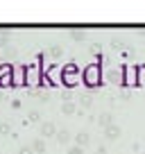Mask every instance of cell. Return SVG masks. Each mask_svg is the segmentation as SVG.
I'll return each mask as SVG.
<instances>
[{
    "mask_svg": "<svg viewBox=\"0 0 145 154\" xmlns=\"http://www.w3.org/2000/svg\"><path fill=\"white\" fill-rule=\"evenodd\" d=\"M104 136H106L109 140H116L118 136H120V127L113 125V122H111V125H106V127H104Z\"/></svg>",
    "mask_w": 145,
    "mask_h": 154,
    "instance_id": "1",
    "label": "cell"
},
{
    "mask_svg": "<svg viewBox=\"0 0 145 154\" xmlns=\"http://www.w3.org/2000/svg\"><path fill=\"white\" fill-rule=\"evenodd\" d=\"M86 84L88 86H97V66L86 68Z\"/></svg>",
    "mask_w": 145,
    "mask_h": 154,
    "instance_id": "2",
    "label": "cell"
},
{
    "mask_svg": "<svg viewBox=\"0 0 145 154\" xmlns=\"http://www.w3.org/2000/svg\"><path fill=\"white\" fill-rule=\"evenodd\" d=\"M41 134H43V136H54L57 129H54L52 122H43V125H41Z\"/></svg>",
    "mask_w": 145,
    "mask_h": 154,
    "instance_id": "3",
    "label": "cell"
},
{
    "mask_svg": "<svg viewBox=\"0 0 145 154\" xmlns=\"http://www.w3.org/2000/svg\"><path fill=\"white\" fill-rule=\"evenodd\" d=\"M75 140H77V145L82 147V145H88V140H91V136L86 134V131H79L77 136H75Z\"/></svg>",
    "mask_w": 145,
    "mask_h": 154,
    "instance_id": "4",
    "label": "cell"
},
{
    "mask_svg": "<svg viewBox=\"0 0 145 154\" xmlns=\"http://www.w3.org/2000/svg\"><path fill=\"white\" fill-rule=\"evenodd\" d=\"M97 122H100L102 127H106V125H111V122H113V118H111V113H102L100 118H97Z\"/></svg>",
    "mask_w": 145,
    "mask_h": 154,
    "instance_id": "5",
    "label": "cell"
},
{
    "mask_svg": "<svg viewBox=\"0 0 145 154\" xmlns=\"http://www.w3.org/2000/svg\"><path fill=\"white\" fill-rule=\"evenodd\" d=\"M32 149H34V152H39V154H43L45 152V143H43V140H34V143H32Z\"/></svg>",
    "mask_w": 145,
    "mask_h": 154,
    "instance_id": "6",
    "label": "cell"
},
{
    "mask_svg": "<svg viewBox=\"0 0 145 154\" xmlns=\"http://www.w3.org/2000/svg\"><path fill=\"white\" fill-rule=\"evenodd\" d=\"M68 138H70V134H68V131H59V134H57V140H59V143H68Z\"/></svg>",
    "mask_w": 145,
    "mask_h": 154,
    "instance_id": "7",
    "label": "cell"
},
{
    "mask_svg": "<svg viewBox=\"0 0 145 154\" xmlns=\"http://www.w3.org/2000/svg\"><path fill=\"white\" fill-rule=\"evenodd\" d=\"M68 154H84V149L79 147V145H75V147H70V149H68Z\"/></svg>",
    "mask_w": 145,
    "mask_h": 154,
    "instance_id": "8",
    "label": "cell"
},
{
    "mask_svg": "<svg viewBox=\"0 0 145 154\" xmlns=\"http://www.w3.org/2000/svg\"><path fill=\"white\" fill-rule=\"evenodd\" d=\"M61 111H63V113H72V111H75V106H72V104H63Z\"/></svg>",
    "mask_w": 145,
    "mask_h": 154,
    "instance_id": "9",
    "label": "cell"
},
{
    "mask_svg": "<svg viewBox=\"0 0 145 154\" xmlns=\"http://www.w3.org/2000/svg\"><path fill=\"white\" fill-rule=\"evenodd\" d=\"M20 154H34V149L32 147H23V149H20Z\"/></svg>",
    "mask_w": 145,
    "mask_h": 154,
    "instance_id": "10",
    "label": "cell"
},
{
    "mask_svg": "<svg viewBox=\"0 0 145 154\" xmlns=\"http://www.w3.org/2000/svg\"><path fill=\"white\" fill-rule=\"evenodd\" d=\"M9 131V125H0V134H7Z\"/></svg>",
    "mask_w": 145,
    "mask_h": 154,
    "instance_id": "11",
    "label": "cell"
},
{
    "mask_svg": "<svg viewBox=\"0 0 145 154\" xmlns=\"http://www.w3.org/2000/svg\"><path fill=\"white\" fill-rule=\"evenodd\" d=\"M95 154H106V149H104V147H100V149H97Z\"/></svg>",
    "mask_w": 145,
    "mask_h": 154,
    "instance_id": "12",
    "label": "cell"
},
{
    "mask_svg": "<svg viewBox=\"0 0 145 154\" xmlns=\"http://www.w3.org/2000/svg\"><path fill=\"white\" fill-rule=\"evenodd\" d=\"M134 154H140V152H134Z\"/></svg>",
    "mask_w": 145,
    "mask_h": 154,
    "instance_id": "13",
    "label": "cell"
}]
</instances>
